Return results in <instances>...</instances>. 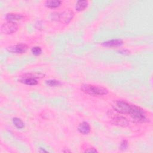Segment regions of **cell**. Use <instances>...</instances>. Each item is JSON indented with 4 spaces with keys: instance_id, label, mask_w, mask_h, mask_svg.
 <instances>
[{
    "instance_id": "6da1fadb",
    "label": "cell",
    "mask_w": 153,
    "mask_h": 153,
    "mask_svg": "<svg viewBox=\"0 0 153 153\" xmlns=\"http://www.w3.org/2000/svg\"><path fill=\"white\" fill-rule=\"evenodd\" d=\"M81 89L85 93L94 96H103L108 93V90L106 88L91 84H84L81 86Z\"/></svg>"
},
{
    "instance_id": "7a4b0ae2",
    "label": "cell",
    "mask_w": 153,
    "mask_h": 153,
    "mask_svg": "<svg viewBox=\"0 0 153 153\" xmlns=\"http://www.w3.org/2000/svg\"><path fill=\"white\" fill-rule=\"evenodd\" d=\"M44 76V74L40 72H31L23 74L20 76L19 81L25 84L29 85H35L38 84V81L36 79L42 78Z\"/></svg>"
},
{
    "instance_id": "3957f363",
    "label": "cell",
    "mask_w": 153,
    "mask_h": 153,
    "mask_svg": "<svg viewBox=\"0 0 153 153\" xmlns=\"http://www.w3.org/2000/svg\"><path fill=\"white\" fill-rule=\"evenodd\" d=\"M128 114L134 120L139 123H144L147 120L146 114L143 109L136 105H131Z\"/></svg>"
},
{
    "instance_id": "277c9868",
    "label": "cell",
    "mask_w": 153,
    "mask_h": 153,
    "mask_svg": "<svg viewBox=\"0 0 153 153\" xmlns=\"http://www.w3.org/2000/svg\"><path fill=\"white\" fill-rule=\"evenodd\" d=\"M19 26L16 22L12 21H7L2 24L1 30L4 34H12L15 33L18 30Z\"/></svg>"
},
{
    "instance_id": "5b68a950",
    "label": "cell",
    "mask_w": 153,
    "mask_h": 153,
    "mask_svg": "<svg viewBox=\"0 0 153 153\" xmlns=\"http://www.w3.org/2000/svg\"><path fill=\"white\" fill-rule=\"evenodd\" d=\"M74 17V13L71 10H67L63 11L60 14H58L55 17L56 19L60 21L62 23L68 24L72 19Z\"/></svg>"
},
{
    "instance_id": "8992f818",
    "label": "cell",
    "mask_w": 153,
    "mask_h": 153,
    "mask_svg": "<svg viewBox=\"0 0 153 153\" xmlns=\"http://www.w3.org/2000/svg\"><path fill=\"white\" fill-rule=\"evenodd\" d=\"M131 106V104H129L128 103L124 101L119 100L116 103L115 109L117 111H118L121 113L128 114Z\"/></svg>"
},
{
    "instance_id": "52a82bcc",
    "label": "cell",
    "mask_w": 153,
    "mask_h": 153,
    "mask_svg": "<svg viewBox=\"0 0 153 153\" xmlns=\"http://www.w3.org/2000/svg\"><path fill=\"white\" fill-rule=\"evenodd\" d=\"M27 49V46L24 44H18L15 45H12L7 48V50L12 53L22 54L25 53Z\"/></svg>"
},
{
    "instance_id": "ba28073f",
    "label": "cell",
    "mask_w": 153,
    "mask_h": 153,
    "mask_svg": "<svg viewBox=\"0 0 153 153\" xmlns=\"http://www.w3.org/2000/svg\"><path fill=\"white\" fill-rule=\"evenodd\" d=\"M78 130L82 134H87L90 131V126L88 123L84 121L79 125L78 127Z\"/></svg>"
},
{
    "instance_id": "9c48e42d",
    "label": "cell",
    "mask_w": 153,
    "mask_h": 153,
    "mask_svg": "<svg viewBox=\"0 0 153 153\" xmlns=\"http://www.w3.org/2000/svg\"><path fill=\"white\" fill-rule=\"evenodd\" d=\"M123 44V42L121 39H112L103 42L102 45L106 47H114L121 46Z\"/></svg>"
},
{
    "instance_id": "30bf717a",
    "label": "cell",
    "mask_w": 153,
    "mask_h": 153,
    "mask_svg": "<svg viewBox=\"0 0 153 153\" xmlns=\"http://www.w3.org/2000/svg\"><path fill=\"white\" fill-rule=\"evenodd\" d=\"M113 121L115 124L120 126H123V127H126L128 124V122L127 120V119L122 116H120V117L118 116V117H115Z\"/></svg>"
},
{
    "instance_id": "8fae6325",
    "label": "cell",
    "mask_w": 153,
    "mask_h": 153,
    "mask_svg": "<svg viewBox=\"0 0 153 153\" xmlns=\"http://www.w3.org/2000/svg\"><path fill=\"white\" fill-rule=\"evenodd\" d=\"M62 1L59 0H51L45 2V6L50 8H55L59 7L61 5Z\"/></svg>"
},
{
    "instance_id": "7c38bea8",
    "label": "cell",
    "mask_w": 153,
    "mask_h": 153,
    "mask_svg": "<svg viewBox=\"0 0 153 153\" xmlns=\"http://www.w3.org/2000/svg\"><path fill=\"white\" fill-rule=\"evenodd\" d=\"M88 5V1H78L75 5V9L78 11H84Z\"/></svg>"
},
{
    "instance_id": "4fadbf2b",
    "label": "cell",
    "mask_w": 153,
    "mask_h": 153,
    "mask_svg": "<svg viewBox=\"0 0 153 153\" xmlns=\"http://www.w3.org/2000/svg\"><path fill=\"white\" fill-rule=\"evenodd\" d=\"M23 16L20 14H13V13H8L6 15L5 18L7 20V21H12L15 22L16 20H19L23 19Z\"/></svg>"
},
{
    "instance_id": "5bb4252c",
    "label": "cell",
    "mask_w": 153,
    "mask_h": 153,
    "mask_svg": "<svg viewBox=\"0 0 153 153\" xmlns=\"http://www.w3.org/2000/svg\"><path fill=\"white\" fill-rule=\"evenodd\" d=\"M13 123L14 125L19 129H21L24 127V123L20 118L17 117L14 118L13 119Z\"/></svg>"
},
{
    "instance_id": "9a60e30c",
    "label": "cell",
    "mask_w": 153,
    "mask_h": 153,
    "mask_svg": "<svg viewBox=\"0 0 153 153\" xmlns=\"http://www.w3.org/2000/svg\"><path fill=\"white\" fill-rule=\"evenodd\" d=\"M46 84L50 87H56L60 85V82L59 81L55 79H51L46 81Z\"/></svg>"
},
{
    "instance_id": "2e32d148",
    "label": "cell",
    "mask_w": 153,
    "mask_h": 153,
    "mask_svg": "<svg viewBox=\"0 0 153 153\" xmlns=\"http://www.w3.org/2000/svg\"><path fill=\"white\" fill-rule=\"evenodd\" d=\"M32 53L35 56H39L42 53V49L39 47H34L31 50Z\"/></svg>"
},
{
    "instance_id": "e0dca14e",
    "label": "cell",
    "mask_w": 153,
    "mask_h": 153,
    "mask_svg": "<svg viewBox=\"0 0 153 153\" xmlns=\"http://www.w3.org/2000/svg\"><path fill=\"white\" fill-rule=\"evenodd\" d=\"M127 147H128V143H127V142L126 140H123L121 142V144H120V149H121L123 151V150H126L127 148Z\"/></svg>"
},
{
    "instance_id": "ac0fdd59",
    "label": "cell",
    "mask_w": 153,
    "mask_h": 153,
    "mask_svg": "<svg viewBox=\"0 0 153 153\" xmlns=\"http://www.w3.org/2000/svg\"><path fill=\"white\" fill-rule=\"evenodd\" d=\"M85 152H97V151L94 149V148H88L87 149H86L85 151Z\"/></svg>"
},
{
    "instance_id": "d6986e66",
    "label": "cell",
    "mask_w": 153,
    "mask_h": 153,
    "mask_svg": "<svg viewBox=\"0 0 153 153\" xmlns=\"http://www.w3.org/2000/svg\"><path fill=\"white\" fill-rule=\"evenodd\" d=\"M40 152H47V151H45V150H44V149H42V148H40V150L39 151Z\"/></svg>"
}]
</instances>
